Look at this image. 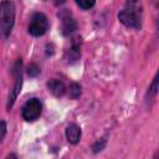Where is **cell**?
<instances>
[{
  "mask_svg": "<svg viewBox=\"0 0 159 159\" xmlns=\"http://www.w3.org/2000/svg\"><path fill=\"white\" fill-rule=\"evenodd\" d=\"M41 109H42V106L37 98L29 99L22 107V118L27 122H32L40 117Z\"/></svg>",
  "mask_w": 159,
  "mask_h": 159,
  "instance_id": "277c9868",
  "label": "cell"
},
{
  "mask_svg": "<svg viewBox=\"0 0 159 159\" xmlns=\"http://www.w3.org/2000/svg\"><path fill=\"white\" fill-rule=\"evenodd\" d=\"M27 72H29V75H30V76H32V77H34V76H37V75H39L40 68H39L35 63H31V65L29 66V71H27Z\"/></svg>",
  "mask_w": 159,
  "mask_h": 159,
  "instance_id": "8fae6325",
  "label": "cell"
},
{
  "mask_svg": "<svg viewBox=\"0 0 159 159\" xmlns=\"http://www.w3.org/2000/svg\"><path fill=\"white\" fill-rule=\"evenodd\" d=\"M76 2L80 7H82L84 10H87L94 5V0H76Z\"/></svg>",
  "mask_w": 159,
  "mask_h": 159,
  "instance_id": "30bf717a",
  "label": "cell"
},
{
  "mask_svg": "<svg viewBox=\"0 0 159 159\" xmlns=\"http://www.w3.org/2000/svg\"><path fill=\"white\" fill-rule=\"evenodd\" d=\"M66 137H67L70 143L77 144L80 142V138H81V129H80V127L77 124H75V123H71L66 128Z\"/></svg>",
  "mask_w": 159,
  "mask_h": 159,
  "instance_id": "52a82bcc",
  "label": "cell"
},
{
  "mask_svg": "<svg viewBox=\"0 0 159 159\" xmlns=\"http://www.w3.org/2000/svg\"><path fill=\"white\" fill-rule=\"evenodd\" d=\"M61 20H62V24H61V31L65 36L72 34L76 29H77V24L75 21V19L71 16V14L68 12H65V14H61Z\"/></svg>",
  "mask_w": 159,
  "mask_h": 159,
  "instance_id": "5b68a950",
  "label": "cell"
},
{
  "mask_svg": "<svg viewBox=\"0 0 159 159\" xmlns=\"http://www.w3.org/2000/svg\"><path fill=\"white\" fill-rule=\"evenodd\" d=\"M47 87H48V91L56 97H62L66 92V87H65L63 82H61L60 80H56V78L50 80L47 82Z\"/></svg>",
  "mask_w": 159,
  "mask_h": 159,
  "instance_id": "8992f818",
  "label": "cell"
},
{
  "mask_svg": "<svg viewBox=\"0 0 159 159\" xmlns=\"http://www.w3.org/2000/svg\"><path fill=\"white\" fill-rule=\"evenodd\" d=\"M119 21L130 29L142 26V2L140 0H127L124 9L118 14Z\"/></svg>",
  "mask_w": 159,
  "mask_h": 159,
  "instance_id": "6da1fadb",
  "label": "cell"
},
{
  "mask_svg": "<svg viewBox=\"0 0 159 159\" xmlns=\"http://www.w3.org/2000/svg\"><path fill=\"white\" fill-rule=\"evenodd\" d=\"M47 29H48L47 17L41 12L34 14L29 24V32L32 36H41L47 31Z\"/></svg>",
  "mask_w": 159,
  "mask_h": 159,
  "instance_id": "3957f363",
  "label": "cell"
},
{
  "mask_svg": "<svg viewBox=\"0 0 159 159\" xmlns=\"http://www.w3.org/2000/svg\"><path fill=\"white\" fill-rule=\"evenodd\" d=\"M5 123L4 122H0V138H2V135H4V133H5Z\"/></svg>",
  "mask_w": 159,
  "mask_h": 159,
  "instance_id": "7c38bea8",
  "label": "cell"
},
{
  "mask_svg": "<svg viewBox=\"0 0 159 159\" xmlns=\"http://www.w3.org/2000/svg\"><path fill=\"white\" fill-rule=\"evenodd\" d=\"M15 21V6L12 1L4 0L0 2V37L6 39L14 26Z\"/></svg>",
  "mask_w": 159,
  "mask_h": 159,
  "instance_id": "7a4b0ae2",
  "label": "cell"
},
{
  "mask_svg": "<svg viewBox=\"0 0 159 159\" xmlns=\"http://www.w3.org/2000/svg\"><path fill=\"white\" fill-rule=\"evenodd\" d=\"M80 39L78 37H76L73 41H72V43H71V46H70V48L66 51V56H67V60L70 61V62H75L78 57H80V55H81V50H80V41H78Z\"/></svg>",
  "mask_w": 159,
  "mask_h": 159,
  "instance_id": "ba28073f",
  "label": "cell"
},
{
  "mask_svg": "<svg viewBox=\"0 0 159 159\" xmlns=\"http://www.w3.org/2000/svg\"><path fill=\"white\" fill-rule=\"evenodd\" d=\"M70 93H71V97L72 98H77L81 94V87H80V84L72 83L71 87H70Z\"/></svg>",
  "mask_w": 159,
  "mask_h": 159,
  "instance_id": "9c48e42d",
  "label": "cell"
}]
</instances>
